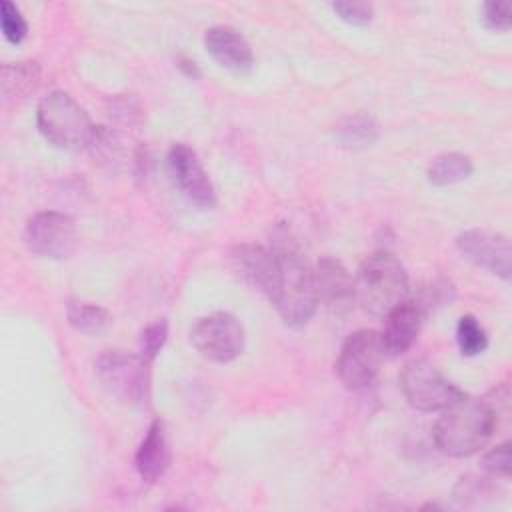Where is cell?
<instances>
[{
    "mask_svg": "<svg viewBox=\"0 0 512 512\" xmlns=\"http://www.w3.org/2000/svg\"><path fill=\"white\" fill-rule=\"evenodd\" d=\"M482 468L492 476H510V442H502L482 458Z\"/></svg>",
    "mask_w": 512,
    "mask_h": 512,
    "instance_id": "obj_27",
    "label": "cell"
},
{
    "mask_svg": "<svg viewBox=\"0 0 512 512\" xmlns=\"http://www.w3.org/2000/svg\"><path fill=\"white\" fill-rule=\"evenodd\" d=\"M66 316L74 330L88 336H100L112 324V316L108 314V310L90 302H70L66 308Z\"/></svg>",
    "mask_w": 512,
    "mask_h": 512,
    "instance_id": "obj_17",
    "label": "cell"
},
{
    "mask_svg": "<svg viewBox=\"0 0 512 512\" xmlns=\"http://www.w3.org/2000/svg\"><path fill=\"white\" fill-rule=\"evenodd\" d=\"M190 342L204 358L230 362L244 350V328L230 312H214L192 326Z\"/></svg>",
    "mask_w": 512,
    "mask_h": 512,
    "instance_id": "obj_9",
    "label": "cell"
},
{
    "mask_svg": "<svg viewBox=\"0 0 512 512\" xmlns=\"http://www.w3.org/2000/svg\"><path fill=\"white\" fill-rule=\"evenodd\" d=\"M338 136L346 146H366L372 144L378 136V128L370 116L358 114L348 118L340 128Z\"/></svg>",
    "mask_w": 512,
    "mask_h": 512,
    "instance_id": "obj_22",
    "label": "cell"
},
{
    "mask_svg": "<svg viewBox=\"0 0 512 512\" xmlns=\"http://www.w3.org/2000/svg\"><path fill=\"white\" fill-rule=\"evenodd\" d=\"M24 242L30 252L50 258L64 260L70 258L78 246V232L74 220L64 212H38L24 228Z\"/></svg>",
    "mask_w": 512,
    "mask_h": 512,
    "instance_id": "obj_8",
    "label": "cell"
},
{
    "mask_svg": "<svg viewBox=\"0 0 512 512\" xmlns=\"http://www.w3.org/2000/svg\"><path fill=\"white\" fill-rule=\"evenodd\" d=\"M410 294L408 274L402 262L386 252L368 256L354 278V300L368 314L386 318L394 308L406 302Z\"/></svg>",
    "mask_w": 512,
    "mask_h": 512,
    "instance_id": "obj_3",
    "label": "cell"
},
{
    "mask_svg": "<svg viewBox=\"0 0 512 512\" xmlns=\"http://www.w3.org/2000/svg\"><path fill=\"white\" fill-rule=\"evenodd\" d=\"M496 422L498 414L492 402L462 396L444 408L436 420L432 428L434 444L448 456H470L490 442Z\"/></svg>",
    "mask_w": 512,
    "mask_h": 512,
    "instance_id": "obj_1",
    "label": "cell"
},
{
    "mask_svg": "<svg viewBox=\"0 0 512 512\" xmlns=\"http://www.w3.org/2000/svg\"><path fill=\"white\" fill-rule=\"evenodd\" d=\"M0 26H2L6 40L12 44H20L26 38L28 24H26L24 16L20 14V10L8 0H4L0 4Z\"/></svg>",
    "mask_w": 512,
    "mask_h": 512,
    "instance_id": "obj_25",
    "label": "cell"
},
{
    "mask_svg": "<svg viewBox=\"0 0 512 512\" xmlns=\"http://www.w3.org/2000/svg\"><path fill=\"white\" fill-rule=\"evenodd\" d=\"M234 272L250 286L258 288L266 296L272 290V282L278 268L276 250H268L258 244H240L230 254Z\"/></svg>",
    "mask_w": 512,
    "mask_h": 512,
    "instance_id": "obj_13",
    "label": "cell"
},
{
    "mask_svg": "<svg viewBox=\"0 0 512 512\" xmlns=\"http://www.w3.org/2000/svg\"><path fill=\"white\" fill-rule=\"evenodd\" d=\"M88 150L94 154V158L100 164H108V166H116L122 160V146L116 140V136L104 128V126H96V132L92 136V142L88 146Z\"/></svg>",
    "mask_w": 512,
    "mask_h": 512,
    "instance_id": "obj_23",
    "label": "cell"
},
{
    "mask_svg": "<svg viewBox=\"0 0 512 512\" xmlns=\"http://www.w3.org/2000/svg\"><path fill=\"white\" fill-rule=\"evenodd\" d=\"M168 170L180 192L198 208L210 210L216 204V192L196 152L186 144H174L168 152Z\"/></svg>",
    "mask_w": 512,
    "mask_h": 512,
    "instance_id": "obj_11",
    "label": "cell"
},
{
    "mask_svg": "<svg viewBox=\"0 0 512 512\" xmlns=\"http://www.w3.org/2000/svg\"><path fill=\"white\" fill-rule=\"evenodd\" d=\"M36 122L42 136L62 150L88 148L96 132L88 112L62 90L50 92L40 100Z\"/></svg>",
    "mask_w": 512,
    "mask_h": 512,
    "instance_id": "obj_4",
    "label": "cell"
},
{
    "mask_svg": "<svg viewBox=\"0 0 512 512\" xmlns=\"http://www.w3.org/2000/svg\"><path fill=\"white\" fill-rule=\"evenodd\" d=\"M400 388L408 404L422 412L444 410L466 396L426 360H410L402 368Z\"/></svg>",
    "mask_w": 512,
    "mask_h": 512,
    "instance_id": "obj_6",
    "label": "cell"
},
{
    "mask_svg": "<svg viewBox=\"0 0 512 512\" xmlns=\"http://www.w3.org/2000/svg\"><path fill=\"white\" fill-rule=\"evenodd\" d=\"M276 258L278 268L268 298L286 326L300 328L314 316L318 306L314 272L298 250L290 246H280Z\"/></svg>",
    "mask_w": 512,
    "mask_h": 512,
    "instance_id": "obj_2",
    "label": "cell"
},
{
    "mask_svg": "<svg viewBox=\"0 0 512 512\" xmlns=\"http://www.w3.org/2000/svg\"><path fill=\"white\" fill-rule=\"evenodd\" d=\"M456 342L464 356H476L486 350L488 336L472 314H464L456 326Z\"/></svg>",
    "mask_w": 512,
    "mask_h": 512,
    "instance_id": "obj_21",
    "label": "cell"
},
{
    "mask_svg": "<svg viewBox=\"0 0 512 512\" xmlns=\"http://www.w3.org/2000/svg\"><path fill=\"white\" fill-rule=\"evenodd\" d=\"M484 22L494 30L506 32L512 24L510 4L508 2H486L484 4Z\"/></svg>",
    "mask_w": 512,
    "mask_h": 512,
    "instance_id": "obj_28",
    "label": "cell"
},
{
    "mask_svg": "<svg viewBox=\"0 0 512 512\" xmlns=\"http://www.w3.org/2000/svg\"><path fill=\"white\" fill-rule=\"evenodd\" d=\"M408 300L424 316H428L430 312H434L440 306H446L454 300V286H452V282H448L444 278H438V280H432V282L420 286L414 294H408Z\"/></svg>",
    "mask_w": 512,
    "mask_h": 512,
    "instance_id": "obj_20",
    "label": "cell"
},
{
    "mask_svg": "<svg viewBox=\"0 0 512 512\" xmlns=\"http://www.w3.org/2000/svg\"><path fill=\"white\" fill-rule=\"evenodd\" d=\"M384 356L380 332L364 328L346 338L334 368L342 384L360 390L374 382Z\"/></svg>",
    "mask_w": 512,
    "mask_h": 512,
    "instance_id": "obj_7",
    "label": "cell"
},
{
    "mask_svg": "<svg viewBox=\"0 0 512 512\" xmlns=\"http://www.w3.org/2000/svg\"><path fill=\"white\" fill-rule=\"evenodd\" d=\"M472 170H474V164L466 154L448 152L432 160V164L428 166V180L434 186H448V184L466 180L472 174Z\"/></svg>",
    "mask_w": 512,
    "mask_h": 512,
    "instance_id": "obj_18",
    "label": "cell"
},
{
    "mask_svg": "<svg viewBox=\"0 0 512 512\" xmlns=\"http://www.w3.org/2000/svg\"><path fill=\"white\" fill-rule=\"evenodd\" d=\"M204 48L224 68L244 72L252 66V48L248 40L232 26H212L204 34Z\"/></svg>",
    "mask_w": 512,
    "mask_h": 512,
    "instance_id": "obj_14",
    "label": "cell"
},
{
    "mask_svg": "<svg viewBox=\"0 0 512 512\" xmlns=\"http://www.w3.org/2000/svg\"><path fill=\"white\" fill-rule=\"evenodd\" d=\"M148 364L140 354L104 350L96 360L102 388L124 404H140L148 396Z\"/></svg>",
    "mask_w": 512,
    "mask_h": 512,
    "instance_id": "obj_5",
    "label": "cell"
},
{
    "mask_svg": "<svg viewBox=\"0 0 512 512\" xmlns=\"http://www.w3.org/2000/svg\"><path fill=\"white\" fill-rule=\"evenodd\" d=\"M332 10L338 14V18H342L348 24L354 26H364L372 20L374 8L368 2H334Z\"/></svg>",
    "mask_w": 512,
    "mask_h": 512,
    "instance_id": "obj_26",
    "label": "cell"
},
{
    "mask_svg": "<svg viewBox=\"0 0 512 512\" xmlns=\"http://www.w3.org/2000/svg\"><path fill=\"white\" fill-rule=\"evenodd\" d=\"M424 318L426 316L408 298L398 308H394L384 318L386 324H384V330L380 332L384 354L392 358L404 354L418 338Z\"/></svg>",
    "mask_w": 512,
    "mask_h": 512,
    "instance_id": "obj_15",
    "label": "cell"
},
{
    "mask_svg": "<svg viewBox=\"0 0 512 512\" xmlns=\"http://www.w3.org/2000/svg\"><path fill=\"white\" fill-rule=\"evenodd\" d=\"M314 286L318 304L322 302L334 314H346L354 306V278L344 264L332 256H324L314 266Z\"/></svg>",
    "mask_w": 512,
    "mask_h": 512,
    "instance_id": "obj_12",
    "label": "cell"
},
{
    "mask_svg": "<svg viewBox=\"0 0 512 512\" xmlns=\"http://www.w3.org/2000/svg\"><path fill=\"white\" fill-rule=\"evenodd\" d=\"M168 338V324L166 320H154L150 322L142 332H140V342H138V354L146 360L152 362L156 354L162 350Z\"/></svg>",
    "mask_w": 512,
    "mask_h": 512,
    "instance_id": "obj_24",
    "label": "cell"
},
{
    "mask_svg": "<svg viewBox=\"0 0 512 512\" xmlns=\"http://www.w3.org/2000/svg\"><path fill=\"white\" fill-rule=\"evenodd\" d=\"M456 246L460 254L478 268H484L504 280L510 278L512 248L506 234L472 228L456 238Z\"/></svg>",
    "mask_w": 512,
    "mask_h": 512,
    "instance_id": "obj_10",
    "label": "cell"
},
{
    "mask_svg": "<svg viewBox=\"0 0 512 512\" xmlns=\"http://www.w3.org/2000/svg\"><path fill=\"white\" fill-rule=\"evenodd\" d=\"M40 80V68L36 62H16L2 68V96L24 98L34 92Z\"/></svg>",
    "mask_w": 512,
    "mask_h": 512,
    "instance_id": "obj_19",
    "label": "cell"
},
{
    "mask_svg": "<svg viewBox=\"0 0 512 512\" xmlns=\"http://www.w3.org/2000/svg\"><path fill=\"white\" fill-rule=\"evenodd\" d=\"M170 444L164 422L154 420L136 450V470L146 482H156L170 466Z\"/></svg>",
    "mask_w": 512,
    "mask_h": 512,
    "instance_id": "obj_16",
    "label": "cell"
}]
</instances>
